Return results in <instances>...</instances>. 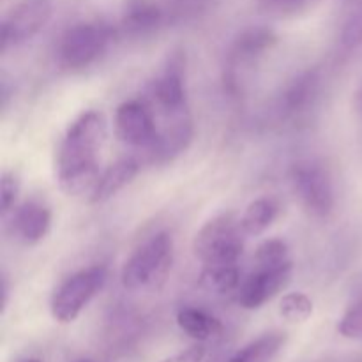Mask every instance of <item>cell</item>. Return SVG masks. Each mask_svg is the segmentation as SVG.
<instances>
[{
  "label": "cell",
  "instance_id": "6da1fadb",
  "mask_svg": "<svg viewBox=\"0 0 362 362\" xmlns=\"http://www.w3.org/2000/svg\"><path fill=\"white\" fill-rule=\"evenodd\" d=\"M106 136L105 119L99 112H85L64 134L57 158V180L67 197H80L94 189L99 179V151Z\"/></svg>",
  "mask_w": 362,
  "mask_h": 362
},
{
  "label": "cell",
  "instance_id": "7a4b0ae2",
  "mask_svg": "<svg viewBox=\"0 0 362 362\" xmlns=\"http://www.w3.org/2000/svg\"><path fill=\"white\" fill-rule=\"evenodd\" d=\"M244 235L240 219L225 212L205 223L193 243L194 257L204 265L239 264L244 251Z\"/></svg>",
  "mask_w": 362,
  "mask_h": 362
},
{
  "label": "cell",
  "instance_id": "3957f363",
  "mask_svg": "<svg viewBox=\"0 0 362 362\" xmlns=\"http://www.w3.org/2000/svg\"><path fill=\"white\" fill-rule=\"evenodd\" d=\"M173 258V240L166 232L156 233L133 251L124 264L120 281L126 290L151 286L168 272Z\"/></svg>",
  "mask_w": 362,
  "mask_h": 362
},
{
  "label": "cell",
  "instance_id": "277c9868",
  "mask_svg": "<svg viewBox=\"0 0 362 362\" xmlns=\"http://www.w3.org/2000/svg\"><path fill=\"white\" fill-rule=\"evenodd\" d=\"M106 283V269L101 265L83 269L69 276L52 297V315L60 324H71L80 317L88 303Z\"/></svg>",
  "mask_w": 362,
  "mask_h": 362
},
{
  "label": "cell",
  "instance_id": "5b68a950",
  "mask_svg": "<svg viewBox=\"0 0 362 362\" xmlns=\"http://www.w3.org/2000/svg\"><path fill=\"white\" fill-rule=\"evenodd\" d=\"M293 191L300 204L315 218H327L334 209V187L324 166L313 161L293 165L290 172Z\"/></svg>",
  "mask_w": 362,
  "mask_h": 362
},
{
  "label": "cell",
  "instance_id": "8992f818",
  "mask_svg": "<svg viewBox=\"0 0 362 362\" xmlns=\"http://www.w3.org/2000/svg\"><path fill=\"white\" fill-rule=\"evenodd\" d=\"M110 28L103 23H78L62 35L59 45L60 62L69 69H83L105 53Z\"/></svg>",
  "mask_w": 362,
  "mask_h": 362
},
{
  "label": "cell",
  "instance_id": "52a82bcc",
  "mask_svg": "<svg viewBox=\"0 0 362 362\" xmlns=\"http://www.w3.org/2000/svg\"><path fill=\"white\" fill-rule=\"evenodd\" d=\"M53 13V0H21L2 21L0 41L2 49L16 48L37 35Z\"/></svg>",
  "mask_w": 362,
  "mask_h": 362
},
{
  "label": "cell",
  "instance_id": "ba28073f",
  "mask_svg": "<svg viewBox=\"0 0 362 362\" xmlns=\"http://www.w3.org/2000/svg\"><path fill=\"white\" fill-rule=\"evenodd\" d=\"M152 99L165 115H179L186 112V57L182 52H172L165 66L152 81Z\"/></svg>",
  "mask_w": 362,
  "mask_h": 362
},
{
  "label": "cell",
  "instance_id": "9c48e42d",
  "mask_svg": "<svg viewBox=\"0 0 362 362\" xmlns=\"http://www.w3.org/2000/svg\"><path fill=\"white\" fill-rule=\"evenodd\" d=\"M292 271V262L278 267H255L237 288V303L246 310H258L288 285Z\"/></svg>",
  "mask_w": 362,
  "mask_h": 362
},
{
  "label": "cell",
  "instance_id": "30bf717a",
  "mask_svg": "<svg viewBox=\"0 0 362 362\" xmlns=\"http://www.w3.org/2000/svg\"><path fill=\"white\" fill-rule=\"evenodd\" d=\"M115 134L131 147L151 148L158 138V126L151 110L140 101H126L115 112Z\"/></svg>",
  "mask_w": 362,
  "mask_h": 362
},
{
  "label": "cell",
  "instance_id": "8fae6325",
  "mask_svg": "<svg viewBox=\"0 0 362 362\" xmlns=\"http://www.w3.org/2000/svg\"><path fill=\"white\" fill-rule=\"evenodd\" d=\"M49 226H52V212L39 202H25L14 211L11 219L14 239L27 246L41 243L48 235Z\"/></svg>",
  "mask_w": 362,
  "mask_h": 362
},
{
  "label": "cell",
  "instance_id": "7c38bea8",
  "mask_svg": "<svg viewBox=\"0 0 362 362\" xmlns=\"http://www.w3.org/2000/svg\"><path fill=\"white\" fill-rule=\"evenodd\" d=\"M172 120L163 129L158 127V138L148 148L158 161H172L189 147L193 140V122L186 112L179 115H170Z\"/></svg>",
  "mask_w": 362,
  "mask_h": 362
},
{
  "label": "cell",
  "instance_id": "4fadbf2b",
  "mask_svg": "<svg viewBox=\"0 0 362 362\" xmlns=\"http://www.w3.org/2000/svg\"><path fill=\"white\" fill-rule=\"evenodd\" d=\"M320 88V78L317 71H306L293 78L286 88L283 90L281 99H279V110L286 117H299L313 106L315 99Z\"/></svg>",
  "mask_w": 362,
  "mask_h": 362
},
{
  "label": "cell",
  "instance_id": "5bb4252c",
  "mask_svg": "<svg viewBox=\"0 0 362 362\" xmlns=\"http://www.w3.org/2000/svg\"><path fill=\"white\" fill-rule=\"evenodd\" d=\"M140 172V165L136 159L126 158L113 163L99 175L94 189L90 191V204H105L119 194L124 187L129 186L134 177Z\"/></svg>",
  "mask_w": 362,
  "mask_h": 362
},
{
  "label": "cell",
  "instance_id": "9a60e30c",
  "mask_svg": "<svg viewBox=\"0 0 362 362\" xmlns=\"http://www.w3.org/2000/svg\"><path fill=\"white\" fill-rule=\"evenodd\" d=\"M163 11L152 0H127L122 27L129 35H147L161 25Z\"/></svg>",
  "mask_w": 362,
  "mask_h": 362
},
{
  "label": "cell",
  "instance_id": "2e32d148",
  "mask_svg": "<svg viewBox=\"0 0 362 362\" xmlns=\"http://www.w3.org/2000/svg\"><path fill=\"white\" fill-rule=\"evenodd\" d=\"M278 41V35L267 27H251L240 32L232 48V57L237 64H247L260 59Z\"/></svg>",
  "mask_w": 362,
  "mask_h": 362
},
{
  "label": "cell",
  "instance_id": "e0dca14e",
  "mask_svg": "<svg viewBox=\"0 0 362 362\" xmlns=\"http://www.w3.org/2000/svg\"><path fill=\"white\" fill-rule=\"evenodd\" d=\"M177 325L180 331L186 332L189 338L197 341H207V339L216 338L221 334L223 324L212 315L198 310V308H182L177 313Z\"/></svg>",
  "mask_w": 362,
  "mask_h": 362
},
{
  "label": "cell",
  "instance_id": "ac0fdd59",
  "mask_svg": "<svg viewBox=\"0 0 362 362\" xmlns=\"http://www.w3.org/2000/svg\"><path fill=\"white\" fill-rule=\"evenodd\" d=\"M240 271L237 264L204 265L200 272V285L212 293H232L240 286Z\"/></svg>",
  "mask_w": 362,
  "mask_h": 362
},
{
  "label": "cell",
  "instance_id": "d6986e66",
  "mask_svg": "<svg viewBox=\"0 0 362 362\" xmlns=\"http://www.w3.org/2000/svg\"><path fill=\"white\" fill-rule=\"evenodd\" d=\"M278 216V205L271 198H257L246 207L240 216V226L247 237H257L264 233Z\"/></svg>",
  "mask_w": 362,
  "mask_h": 362
},
{
  "label": "cell",
  "instance_id": "ffe728a7",
  "mask_svg": "<svg viewBox=\"0 0 362 362\" xmlns=\"http://www.w3.org/2000/svg\"><path fill=\"white\" fill-rule=\"evenodd\" d=\"M283 345H285V334L269 332L239 350L228 362H269Z\"/></svg>",
  "mask_w": 362,
  "mask_h": 362
},
{
  "label": "cell",
  "instance_id": "44dd1931",
  "mask_svg": "<svg viewBox=\"0 0 362 362\" xmlns=\"http://www.w3.org/2000/svg\"><path fill=\"white\" fill-rule=\"evenodd\" d=\"M279 315L290 324H303L313 315V300L303 292L286 293L279 300Z\"/></svg>",
  "mask_w": 362,
  "mask_h": 362
},
{
  "label": "cell",
  "instance_id": "7402d4cb",
  "mask_svg": "<svg viewBox=\"0 0 362 362\" xmlns=\"http://www.w3.org/2000/svg\"><path fill=\"white\" fill-rule=\"evenodd\" d=\"M288 262V246L281 239L264 240L255 251V267H278Z\"/></svg>",
  "mask_w": 362,
  "mask_h": 362
},
{
  "label": "cell",
  "instance_id": "603a6c76",
  "mask_svg": "<svg viewBox=\"0 0 362 362\" xmlns=\"http://www.w3.org/2000/svg\"><path fill=\"white\" fill-rule=\"evenodd\" d=\"M338 332L343 338L362 339V296L346 308L338 324Z\"/></svg>",
  "mask_w": 362,
  "mask_h": 362
},
{
  "label": "cell",
  "instance_id": "cb8c5ba5",
  "mask_svg": "<svg viewBox=\"0 0 362 362\" xmlns=\"http://www.w3.org/2000/svg\"><path fill=\"white\" fill-rule=\"evenodd\" d=\"M18 193H20V180L14 173L6 172L0 180V205H2V214L13 211L16 204Z\"/></svg>",
  "mask_w": 362,
  "mask_h": 362
},
{
  "label": "cell",
  "instance_id": "d4e9b609",
  "mask_svg": "<svg viewBox=\"0 0 362 362\" xmlns=\"http://www.w3.org/2000/svg\"><path fill=\"white\" fill-rule=\"evenodd\" d=\"M362 42V11H356L343 28V45L346 48H356Z\"/></svg>",
  "mask_w": 362,
  "mask_h": 362
},
{
  "label": "cell",
  "instance_id": "484cf974",
  "mask_svg": "<svg viewBox=\"0 0 362 362\" xmlns=\"http://www.w3.org/2000/svg\"><path fill=\"white\" fill-rule=\"evenodd\" d=\"M204 359H205V349L202 345H194L191 346V349L175 354V356L166 357V359L161 362H204Z\"/></svg>",
  "mask_w": 362,
  "mask_h": 362
},
{
  "label": "cell",
  "instance_id": "4316f807",
  "mask_svg": "<svg viewBox=\"0 0 362 362\" xmlns=\"http://www.w3.org/2000/svg\"><path fill=\"white\" fill-rule=\"evenodd\" d=\"M264 2L278 13H296L304 6L306 0H264Z\"/></svg>",
  "mask_w": 362,
  "mask_h": 362
},
{
  "label": "cell",
  "instance_id": "83f0119b",
  "mask_svg": "<svg viewBox=\"0 0 362 362\" xmlns=\"http://www.w3.org/2000/svg\"><path fill=\"white\" fill-rule=\"evenodd\" d=\"M7 296H9V288H7V278L2 276V308L7 306Z\"/></svg>",
  "mask_w": 362,
  "mask_h": 362
},
{
  "label": "cell",
  "instance_id": "f1b7e54d",
  "mask_svg": "<svg viewBox=\"0 0 362 362\" xmlns=\"http://www.w3.org/2000/svg\"><path fill=\"white\" fill-rule=\"evenodd\" d=\"M16 362H42L41 359H35V357H25V359H20Z\"/></svg>",
  "mask_w": 362,
  "mask_h": 362
},
{
  "label": "cell",
  "instance_id": "f546056e",
  "mask_svg": "<svg viewBox=\"0 0 362 362\" xmlns=\"http://www.w3.org/2000/svg\"><path fill=\"white\" fill-rule=\"evenodd\" d=\"M359 108H361V112H362V87H361V90H359Z\"/></svg>",
  "mask_w": 362,
  "mask_h": 362
},
{
  "label": "cell",
  "instance_id": "4dcf8cb0",
  "mask_svg": "<svg viewBox=\"0 0 362 362\" xmlns=\"http://www.w3.org/2000/svg\"><path fill=\"white\" fill-rule=\"evenodd\" d=\"M74 362H95V361H92V359H78V361H74Z\"/></svg>",
  "mask_w": 362,
  "mask_h": 362
}]
</instances>
